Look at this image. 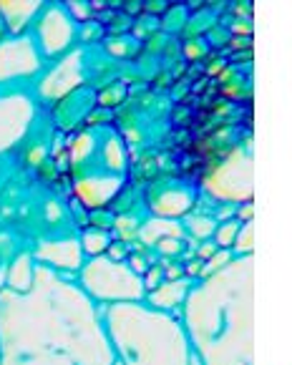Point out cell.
Instances as JSON below:
<instances>
[{
	"label": "cell",
	"mask_w": 292,
	"mask_h": 365,
	"mask_svg": "<svg viewBox=\"0 0 292 365\" xmlns=\"http://www.w3.org/2000/svg\"><path fill=\"white\" fill-rule=\"evenodd\" d=\"M108 320L126 365H187L174 322L136 310H114Z\"/></svg>",
	"instance_id": "cell-1"
}]
</instances>
